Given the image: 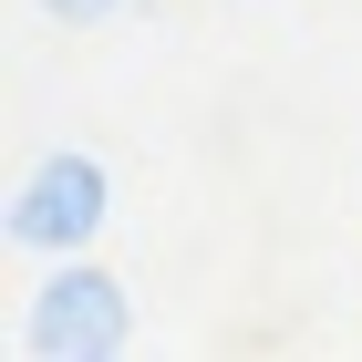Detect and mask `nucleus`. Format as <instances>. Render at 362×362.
Returning <instances> with one entry per match:
<instances>
[{
  "label": "nucleus",
  "instance_id": "f257e3e1",
  "mask_svg": "<svg viewBox=\"0 0 362 362\" xmlns=\"http://www.w3.org/2000/svg\"><path fill=\"white\" fill-rule=\"evenodd\" d=\"M135 341V300H124V279L104 269V259H52V269L31 279V300H21V352L42 362H114Z\"/></svg>",
  "mask_w": 362,
  "mask_h": 362
},
{
  "label": "nucleus",
  "instance_id": "f03ea898",
  "mask_svg": "<svg viewBox=\"0 0 362 362\" xmlns=\"http://www.w3.org/2000/svg\"><path fill=\"white\" fill-rule=\"evenodd\" d=\"M104 218H114V176L73 145L21 166V187H11V249H31V259H83L104 238Z\"/></svg>",
  "mask_w": 362,
  "mask_h": 362
},
{
  "label": "nucleus",
  "instance_id": "7ed1b4c3",
  "mask_svg": "<svg viewBox=\"0 0 362 362\" xmlns=\"http://www.w3.org/2000/svg\"><path fill=\"white\" fill-rule=\"evenodd\" d=\"M52 21H104V11H124V0H42Z\"/></svg>",
  "mask_w": 362,
  "mask_h": 362
}]
</instances>
